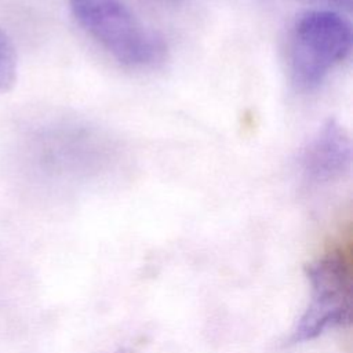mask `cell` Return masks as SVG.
Listing matches in <instances>:
<instances>
[{
	"label": "cell",
	"instance_id": "obj_1",
	"mask_svg": "<svg viewBox=\"0 0 353 353\" xmlns=\"http://www.w3.org/2000/svg\"><path fill=\"white\" fill-rule=\"evenodd\" d=\"M76 22L116 62L146 69L165 55L163 39L145 26L123 0H69Z\"/></svg>",
	"mask_w": 353,
	"mask_h": 353
},
{
	"label": "cell",
	"instance_id": "obj_2",
	"mask_svg": "<svg viewBox=\"0 0 353 353\" xmlns=\"http://www.w3.org/2000/svg\"><path fill=\"white\" fill-rule=\"evenodd\" d=\"M352 50V26L331 10H310L294 22L288 43V69L294 84L317 88Z\"/></svg>",
	"mask_w": 353,
	"mask_h": 353
},
{
	"label": "cell",
	"instance_id": "obj_3",
	"mask_svg": "<svg viewBox=\"0 0 353 353\" xmlns=\"http://www.w3.org/2000/svg\"><path fill=\"white\" fill-rule=\"evenodd\" d=\"M306 276L313 295L294 330V342L310 341L349 316L347 270L336 252L325 254L307 265Z\"/></svg>",
	"mask_w": 353,
	"mask_h": 353
},
{
	"label": "cell",
	"instance_id": "obj_4",
	"mask_svg": "<svg viewBox=\"0 0 353 353\" xmlns=\"http://www.w3.org/2000/svg\"><path fill=\"white\" fill-rule=\"evenodd\" d=\"M352 143L347 131L335 120H328L309 139L301 154L303 176L313 183H328L347 172Z\"/></svg>",
	"mask_w": 353,
	"mask_h": 353
},
{
	"label": "cell",
	"instance_id": "obj_5",
	"mask_svg": "<svg viewBox=\"0 0 353 353\" xmlns=\"http://www.w3.org/2000/svg\"><path fill=\"white\" fill-rule=\"evenodd\" d=\"M17 77V54L10 37L0 29V91L8 90Z\"/></svg>",
	"mask_w": 353,
	"mask_h": 353
},
{
	"label": "cell",
	"instance_id": "obj_6",
	"mask_svg": "<svg viewBox=\"0 0 353 353\" xmlns=\"http://www.w3.org/2000/svg\"><path fill=\"white\" fill-rule=\"evenodd\" d=\"M149 4H154V6H161V7H168V6H178L185 0H143Z\"/></svg>",
	"mask_w": 353,
	"mask_h": 353
},
{
	"label": "cell",
	"instance_id": "obj_7",
	"mask_svg": "<svg viewBox=\"0 0 353 353\" xmlns=\"http://www.w3.org/2000/svg\"><path fill=\"white\" fill-rule=\"evenodd\" d=\"M117 353H131V352H128V350H120V352H117Z\"/></svg>",
	"mask_w": 353,
	"mask_h": 353
}]
</instances>
